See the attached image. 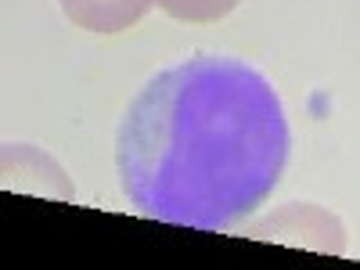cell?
Instances as JSON below:
<instances>
[{
	"instance_id": "6da1fadb",
	"label": "cell",
	"mask_w": 360,
	"mask_h": 270,
	"mask_svg": "<svg viewBox=\"0 0 360 270\" xmlns=\"http://www.w3.org/2000/svg\"><path fill=\"white\" fill-rule=\"evenodd\" d=\"M288 162L281 101L256 69L198 54L148 83L123 115L115 166L137 213L224 231L270 198Z\"/></svg>"
},
{
	"instance_id": "7a4b0ae2",
	"label": "cell",
	"mask_w": 360,
	"mask_h": 270,
	"mask_svg": "<svg viewBox=\"0 0 360 270\" xmlns=\"http://www.w3.org/2000/svg\"><path fill=\"white\" fill-rule=\"evenodd\" d=\"M58 4H62L65 18H72L79 29L119 33L152 8V0H58Z\"/></svg>"
},
{
	"instance_id": "3957f363",
	"label": "cell",
	"mask_w": 360,
	"mask_h": 270,
	"mask_svg": "<svg viewBox=\"0 0 360 270\" xmlns=\"http://www.w3.org/2000/svg\"><path fill=\"white\" fill-rule=\"evenodd\" d=\"M166 15L180 18V22H217L224 18L238 0H152Z\"/></svg>"
}]
</instances>
